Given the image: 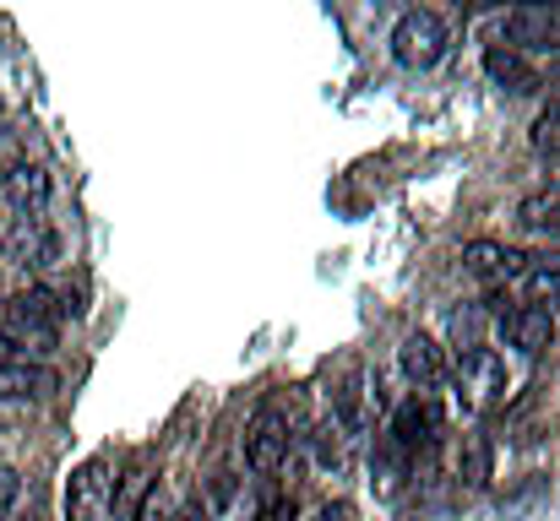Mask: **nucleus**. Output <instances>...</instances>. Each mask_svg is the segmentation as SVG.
Here are the masks:
<instances>
[{
	"mask_svg": "<svg viewBox=\"0 0 560 521\" xmlns=\"http://www.w3.org/2000/svg\"><path fill=\"white\" fill-rule=\"evenodd\" d=\"M539 164H545V174H550V190H560V153H545Z\"/></svg>",
	"mask_w": 560,
	"mask_h": 521,
	"instance_id": "c756f323",
	"label": "nucleus"
},
{
	"mask_svg": "<svg viewBox=\"0 0 560 521\" xmlns=\"http://www.w3.org/2000/svg\"><path fill=\"white\" fill-rule=\"evenodd\" d=\"M539 82H545V87H556V98H560V55L545 66V71H539Z\"/></svg>",
	"mask_w": 560,
	"mask_h": 521,
	"instance_id": "c85d7f7f",
	"label": "nucleus"
},
{
	"mask_svg": "<svg viewBox=\"0 0 560 521\" xmlns=\"http://www.w3.org/2000/svg\"><path fill=\"white\" fill-rule=\"evenodd\" d=\"M60 294L33 283L22 294H11L0 305V347H22V353H49L60 343Z\"/></svg>",
	"mask_w": 560,
	"mask_h": 521,
	"instance_id": "f257e3e1",
	"label": "nucleus"
},
{
	"mask_svg": "<svg viewBox=\"0 0 560 521\" xmlns=\"http://www.w3.org/2000/svg\"><path fill=\"white\" fill-rule=\"evenodd\" d=\"M441 440V407L419 391V396H408V402H397V413H392V446L402 451V457H413L419 446L430 451Z\"/></svg>",
	"mask_w": 560,
	"mask_h": 521,
	"instance_id": "9d476101",
	"label": "nucleus"
},
{
	"mask_svg": "<svg viewBox=\"0 0 560 521\" xmlns=\"http://www.w3.org/2000/svg\"><path fill=\"white\" fill-rule=\"evenodd\" d=\"M517 288H523V299L528 305H560V250H539V256H528L523 261V272H517Z\"/></svg>",
	"mask_w": 560,
	"mask_h": 521,
	"instance_id": "dca6fc26",
	"label": "nucleus"
},
{
	"mask_svg": "<svg viewBox=\"0 0 560 521\" xmlns=\"http://www.w3.org/2000/svg\"><path fill=\"white\" fill-rule=\"evenodd\" d=\"M16 500H22V473L16 467H0V521L16 511Z\"/></svg>",
	"mask_w": 560,
	"mask_h": 521,
	"instance_id": "5701e85b",
	"label": "nucleus"
},
{
	"mask_svg": "<svg viewBox=\"0 0 560 521\" xmlns=\"http://www.w3.org/2000/svg\"><path fill=\"white\" fill-rule=\"evenodd\" d=\"M170 521H207V506H201V495H190V500H186V506H180V511H175Z\"/></svg>",
	"mask_w": 560,
	"mask_h": 521,
	"instance_id": "bb28decb",
	"label": "nucleus"
},
{
	"mask_svg": "<svg viewBox=\"0 0 560 521\" xmlns=\"http://www.w3.org/2000/svg\"><path fill=\"white\" fill-rule=\"evenodd\" d=\"M397 364H402V375H408L419 391H430V386H446V380H452V358H446V347L435 343L430 332H408L402 347H397Z\"/></svg>",
	"mask_w": 560,
	"mask_h": 521,
	"instance_id": "9b49d317",
	"label": "nucleus"
},
{
	"mask_svg": "<svg viewBox=\"0 0 560 521\" xmlns=\"http://www.w3.org/2000/svg\"><path fill=\"white\" fill-rule=\"evenodd\" d=\"M0 250H5V261L22 267V272H49V267L60 261V234H55L44 217H11Z\"/></svg>",
	"mask_w": 560,
	"mask_h": 521,
	"instance_id": "423d86ee",
	"label": "nucleus"
},
{
	"mask_svg": "<svg viewBox=\"0 0 560 521\" xmlns=\"http://www.w3.org/2000/svg\"><path fill=\"white\" fill-rule=\"evenodd\" d=\"M256 521H294V500H283V495H278V500H267Z\"/></svg>",
	"mask_w": 560,
	"mask_h": 521,
	"instance_id": "393cba45",
	"label": "nucleus"
},
{
	"mask_svg": "<svg viewBox=\"0 0 560 521\" xmlns=\"http://www.w3.org/2000/svg\"><path fill=\"white\" fill-rule=\"evenodd\" d=\"M109 495H115L109 457H88V462L71 467V478H66V521H104Z\"/></svg>",
	"mask_w": 560,
	"mask_h": 521,
	"instance_id": "0eeeda50",
	"label": "nucleus"
},
{
	"mask_svg": "<svg viewBox=\"0 0 560 521\" xmlns=\"http://www.w3.org/2000/svg\"><path fill=\"white\" fill-rule=\"evenodd\" d=\"M60 375L49 364H27V358H0V396H55Z\"/></svg>",
	"mask_w": 560,
	"mask_h": 521,
	"instance_id": "2eb2a0df",
	"label": "nucleus"
},
{
	"mask_svg": "<svg viewBox=\"0 0 560 521\" xmlns=\"http://www.w3.org/2000/svg\"><path fill=\"white\" fill-rule=\"evenodd\" d=\"M229 500H234V473H218V478H212V506H207V511H223Z\"/></svg>",
	"mask_w": 560,
	"mask_h": 521,
	"instance_id": "b1692460",
	"label": "nucleus"
},
{
	"mask_svg": "<svg viewBox=\"0 0 560 521\" xmlns=\"http://www.w3.org/2000/svg\"><path fill=\"white\" fill-rule=\"evenodd\" d=\"M0 196L11 201L16 217H44V206H49V196H55L49 169H44V164H27V158L5 164V169H0Z\"/></svg>",
	"mask_w": 560,
	"mask_h": 521,
	"instance_id": "1a4fd4ad",
	"label": "nucleus"
},
{
	"mask_svg": "<svg viewBox=\"0 0 560 521\" xmlns=\"http://www.w3.org/2000/svg\"><path fill=\"white\" fill-rule=\"evenodd\" d=\"M534 153H560V98H550V109L534 120Z\"/></svg>",
	"mask_w": 560,
	"mask_h": 521,
	"instance_id": "4be33fe9",
	"label": "nucleus"
},
{
	"mask_svg": "<svg viewBox=\"0 0 560 521\" xmlns=\"http://www.w3.org/2000/svg\"><path fill=\"white\" fill-rule=\"evenodd\" d=\"M517 223L528 234H545V239H560V190H534L517 201Z\"/></svg>",
	"mask_w": 560,
	"mask_h": 521,
	"instance_id": "a211bd4d",
	"label": "nucleus"
},
{
	"mask_svg": "<svg viewBox=\"0 0 560 521\" xmlns=\"http://www.w3.org/2000/svg\"><path fill=\"white\" fill-rule=\"evenodd\" d=\"M332 424L343 429V435H360L365 429V369L349 358L343 364V380H338V391H332Z\"/></svg>",
	"mask_w": 560,
	"mask_h": 521,
	"instance_id": "f3484780",
	"label": "nucleus"
},
{
	"mask_svg": "<svg viewBox=\"0 0 560 521\" xmlns=\"http://www.w3.org/2000/svg\"><path fill=\"white\" fill-rule=\"evenodd\" d=\"M245 462H250V473H261V478L289 462V418H283L278 407H261V413L250 418V429H245Z\"/></svg>",
	"mask_w": 560,
	"mask_h": 521,
	"instance_id": "6e6552de",
	"label": "nucleus"
},
{
	"mask_svg": "<svg viewBox=\"0 0 560 521\" xmlns=\"http://www.w3.org/2000/svg\"><path fill=\"white\" fill-rule=\"evenodd\" d=\"M131 521H170V511H164V506H159V495H153V500H148V506H142Z\"/></svg>",
	"mask_w": 560,
	"mask_h": 521,
	"instance_id": "cd10ccee",
	"label": "nucleus"
},
{
	"mask_svg": "<svg viewBox=\"0 0 560 521\" xmlns=\"http://www.w3.org/2000/svg\"><path fill=\"white\" fill-rule=\"evenodd\" d=\"M446 44H452L446 16H441V11H430V5L402 11V16H397V27H392V60H397L402 71H430V66H441Z\"/></svg>",
	"mask_w": 560,
	"mask_h": 521,
	"instance_id": "f03ea898",
	"label": "nucleus"
},
{
	"mask_svg": "<svg viewBox=\"0 0 560 521\" xmlns=\"http://www.w3.org/2000/svg\"><path fill=\"white\" fill-rule=\"evenodd\" d=\"M311 446H316V462L327 467V473H338L343 462H349V435L327 418V424H316V435H311Z\"/></svg>",
	"mask_w": 560,
	"mask_h": 521,
	"instance_id": "412c9836",
	"label": "nucleus"
},
{
	"mask_svg": "<svg viewBox=\"0 0 560 521\" xmlns=\"http://www.w3.org/2000/svg\"><path fill=\"white\" fill-rule=\"evenodd\" d=\"M490 478H495V446H490V435H468L463 440V484L490 489Z\"/></svg>",
	"mask_w": 560,
	"mask_h": 521,
	"instance_id": "aec40b11",
	"label": "nucleus"
},
{
	"mask_svg": "<svg viewBox=\"0 0 560 521\" xmlns=\"http://www.w3.org/2000/svg\"><path fill=\"white\" fill-rule=\"evenodd\" d=\"M485 76H490L501 93H512V98H528V93L545 87V82H539V66L523 60V55H512V49H501V44L485 49Z\"/></svg>",
	"mask_w": 560,
	"mask_h": 521,
	"instance_id": "4468645a",
	"label": "nucleus"
},
{
	"mask_svg": "<svg viewBox=\"0 0 560 521\" xmlns=\"http://www.w3.org/2000/svg\"><path fill=\"white\" fill-rule=\"evenodd\" d=\"M0 305H5V288H0Z\"/></svg>",
	"mask_w": 560,
	"mask_h": 521,
	"instance_id": "7c9ffc66",
	"label": "nucleus"
},
{
	"mask_svg": "<svg viewBox=\"0 0 560 521\" xmlns=\"http://www.w3.org/2000/svg\"><path fill=\"white\" fill-rule=\"evenodd\" d=\"M501 396H506V358L495 347H474L468 358H457V407L463 413L495 407Z\"/></svg>",
	"mask_w": 560,
	"mask_h": 521,
	"instance_id": "7ed1b4c3",
	"label": "nucleus"
},
{
	"mask_svg": "<svg viewBox=\"0 0 560 521\" xmlns=\"http://www.w3.org/2000/svg\"><path fill=\"white\" fill-rule=\"evenodd\" d=\"M159 495V478H153V457L148 451H137L131 462H126V473L115 478V495H109V511H115V521H131L148 500Z\"/></svg>",
	"mask_w": 560,
	"mask_h": 521,
	"instance_id": "ddd939ff",
	"label": "nucleus"
},
{
	"mask_svg": "<svg viewBox=\"0 0 560 521\" xmlns=\"http://www.w3.org/2000/svg\"><path fill=\"white\" fill-rule=\"evenodd\" d=\"M523 250H512V245H501V239H474V245H463V267H468V277H479L485 288H495V283H512L517 272H523Z\"/></svg>",
	"mask_w": 560,
	"mask_h": 521,
	"instance_id": "f8f14e48",
	"label": "nucleus"
},
{
	"mask_svg": "<svg viewBox=\"0 0 560 521\" xmlns=\"http://www.w3.org/2000/svg\"><path fill=\"white\" fill-rule=\"evenodd\" d=\"M316 521H354V506H349V500H327V506L316 511Z\"/></svg>",
	"mask_w": 560,
	"mask_h": 521,
	"instance_id": "a878e982",
	"label": "nucleus"
},
{
	"mask_svg": "<svg viewBox=\"0 0 560 521\" xmlns=\"http://www.w3.org/2000/svg\"><path fill=\"white\" fill-rule=\"evenodd\" d=\"M485 310L495 316L501 338L517 347L523 358H539L545 347L556 343V316H550L545 305H517V310H506V299H501V294H490V299H485Z\"/></svg>",
	"mask_w": 560,
	"mask_h": 521,
	"instance_id": "20e7f679",
	"label": "nucleus"
},
{
	"mask_svg": "<svg viewBox=\"0 0 560 521\" xmlns=\"http://www.w3.org/2000/svg\"><path fill=\"white\" fill-rule=\"evenodd\" d=\"M485 321H490V310L485 305H463L452 321H446V343L457 358H468L474 347H485Z\"/></svg>",
	"mask_w": 560,
	"mask_h": 521,
	"instance_id": "6ab92c4d",
	"label": "nucleus"
},
{
	"mask_svg": "<svg viewBox=\"0 0 560 521\" xmlns=\"http://www.w3.org/2000/svg\"><path fill=\"white\" fill-rule=\"evenodd\" d=\"M501 49H512V55H560V11L550 5H517V11H506V22H501Z\"/></svg>",
	"mask_w": 560,
	"mask_h": 521,
	"instance_id": "39448f33",
	"label": "nucleus"
}]
</instances>
